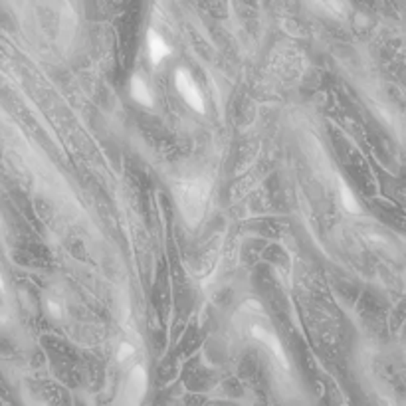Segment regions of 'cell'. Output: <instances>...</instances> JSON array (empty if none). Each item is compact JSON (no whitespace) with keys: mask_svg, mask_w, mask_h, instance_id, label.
I'll return each mask as SVG.
<instances>
[{"mask_svg":"<svg viewBox=\"0 0 406 406\" xmlns=\"http://www.w3.org/2000/svg\"><path fill=\"white\" fill-rule=\"evenodd\" d=\"M175 85L178 90V94L183 95V99L189 103L190 108L194 109L196 113H204V99L198 85L194 83L192 76H190L187 69L178 68L175 71Z\"/></svg>","mask_w":406,"mask_h":406,"instance_id":"6da1fadb","label":"cell"},{"mask_svg":"<svg viewBox=\"0 0 406 406\" xmlns=\"http://www.w3.org/2000/svg\"><path fill=\"white\" fill-rule=\"evenodd\" d=\"M147 46H149L151 62H153L155 66H159L162 60L171 54V48L167 46V42L162 40L155 30H149V34H147Z\"/></svg>","mask_w":406,"mask_h":406,"instance_id":"7a4b0ae2","label":"cell"},{"mask_svg":"<svg viewBox=\"0 0 406 406\" xmlns=\"http://www.w3.org/2000/svg\"><path fill=\"white\" fill-rule=\"evenodd\" d=\"M131 97L135 99L139 105H145V108H153L155 105V99H153L149 85L145 83V80L141 76H133V80H131Z\"/></svg>","mask_w":406,"mask_h":406,"instance_id":"3957f363","label":"cell"},{"mask_svg":"<svg viewBox=\"0 0 406 406\" xmlns=\"http://www.w3.org/2000/svg\"><path fill=\"white\" fill-rule=\"evenodd\" d=\"M252 335L256 339H260L262 343H266L268 347H270L271 351H273V355L284 363L285 366H287V359H285V353L284 349H282V345H280V341H278V337L276 335H271V333H268V331H264L262 327H254L252 329Z\"/></svg>","mask_w":406,"mask_h":406,"instance_id":"277c9868","label":"cell"},{"mask_svg":"<svg viewBox=\"0 0 406 406\" xmlns=\"http://www.w3.org/2000/svg\"><path fill=\"white\" fill-rule=\"evenodd\" d=\"M339 194H341V203H343L347 212H353V214L361 212V206H359L353 190L349 189V185L345 180H339Z\"/></svg>","mask_w":406,"mask_h":406,"instance_id":"5b68a950","label":"cell"},{"mask_svg":"<svg viewBox=\"0 0 406 406\" xmlns=\"http://www.w3.org/2000/svg\"><path fill=\"white\" fill-rule=\"evenodd\" d=\"M133 355H135V347L129 345V343H121V345H119V351H117V361L123 363V361H127V359L133 357Z\"/></svg>","mask_w":406,"mask_h":406,"instance_id":"8992f818","label":"cell"},{"mask_svg":"<svg viewBox=\"0 0 406 406\" xmlns=\"http://www.w3.org/2000/svg\"><path fill=\"white\" fill-rule=\"evenodd\" d=\"M48 310H50V313H52L54 317H60V313H62V310H60V305H58L56 301H52V299L48 301Z\"/></svg>","mask_w":406,"mask_h":406,"instance_id":"52a82bcc","label":"cell"},{"mask_svg":"<svg viewBox=\"0 0 406 406\" xmlns=\"http://www.w3.org/2000/svg\"><path fill=\"white\" fill-rule=\"evenodd\" d=\"M0 289H4V278H2V273H0Z\"/></svg>","mask_w":406,"mask_h":406,"instance_id":"ba28073f","label":"cell"}]
</instances>
